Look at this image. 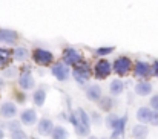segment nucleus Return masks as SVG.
<instances>
[{"mask_svg":"<svg viewBox=\"0 0 158 139\" xmlns=\"http://www.w3.org/2000/svg\"><path fill=\"white\" fill-rule=\"evenodd\" d=\"M77 125L74 127L78 136H89L91 133V118L83 109H77Z\"/></svg>","mask_w":158,"mask_h":139,"instance_id":"1","label":"nucleus"},{"mask_svg":"<svg viewBox=\"0 0 158 139\" xmlns=\"http://www.w3.org/2000/svg\"><path fill=\"white\" fill-rule=\"evenodd\" d=\"M132 70V60L126 55H120L115 58V61H112V72H115L120 78L129 75Z\"/></svg>","mask_w":158,"mask_h":139,"instance_id":"2","label":"nucleus"},{"mask_svg":"<svg viewBox=\"0 0 158 139\" xmlns=\"http://www.w3.org/2000/svg\"><path fill=\"white\" fill-rule=\"evenodd\" d=\"M71 73H72V78H74L80 86H85V84L91 80V77H92L91 67H89V64H88L86 61L81 63V64H78V66H74Z\"/></svg>","mask_w":158,"mask_h":139,"instance_id":"3","label":"nucleus"},{"mask_svg":"<svg viewBox=\"0 0 158 139\" xmlns=\"http://www.w3.org/2000/svg\"><path fill=\"white\" fill-rule=\"evenodd\" d=\"M31 57L37 66H52L54 63V54L48 49H43V47H35L32 50Z\"/></svg>","mask_w":158,"mask_h":139,"instance_id":"4","label":"nucleus"},{"mask_svg":"<svg viewBox=\"0 0 158 139\" xmlns=\"http://www.w3.org/2000/svg\"><path fill=\"white\" fill-rule=\"evenodd\" d=\"M110 73H112V63L106 58H100L94 66L92 77H95L97 80H106Z\"/></svg>","mask_w":158,"mask_h":139,"instance_id":"5","label":"nucleus"},{"mask_svg":"<svg viewBox=\"0 0 158 139\" xmlns=\"http://www.w3.org/2000/svg\"><path fill=\"white\" fill-rule=\"evenodd\" d=\"M61 60H63V63L66 64V66H78V64H81V63H85V60H83V55L77 50V49H74V47H64V50H63V55H61Z\"/></svg>","mask_w":158,"mask_h":139,"instance_id":"6","label":"nucleus"},{"mask_svg":"<svg viewBox=\"0 0 158 139\" xmlns=\"http://www.w3.org/2000/svg\"><path fill=\"white\" fill-rule=\"evenodd\" d=\"M34 86H35V81L29 72V67H23L22 72L19 73V87L22 90H32Z\"/></svg>","mask_w":158,"mask_h":139,"instance_id":"7","label":"nucleus"},{"mask_svg":"<svg viewBox=\"0 0 158 139\" xmlns=\"http://www.w3.org/2000/svg\"><path fill=\"white\" fill-rule=\"evenodd\" d=\"M51 73H52V77L55 80H58V81H68L69 80V77H71V69H69V66H66L64 63H55L51 66Z\"/></svg>","mask_w":158,"mask_h":139,"instance_id":"8","label":"nucleus"},{"mask_svg":"<svg viewBox=\"0 0 158 139\" xmlns=\"http://www.w3.org/2000/svg\"><path fill=\"white\" fill-rule=\"evenodd\" d=\"M134 75L140 80H146V78L152 77V64L148 61H135Z\"/></svg>","mask_w":158,"mask_h":139,"instance_id":"9","label":"nucleus"},{"mask_svg":"<svg viewBox=\"0 0 158 139\" xmlns=\"http://www.w3.org/2000/svg\"><path fill=\"white\" fill-rule=\"evenodd\" d=\"M19 42V34L8 28H0V43L6 46H14Z\"/></svg>","mask_w":158,"mask_h":139,"instance_id":"10","label":"nucleus"},{"mask_svg":"<svg viewBox=\"0 0 158 139\" xmlns=\"http://www.w3.org/2000/svg\"><path fill=\"white\" fill-rule=\"evenodd\" d=\"M15 115H17V105H15V102H12V101H5V102L0 105V116H2V118L12 119V118H15Z\"/></svg>","mask_w":158,"mask_h":139,"instance_id":"11","label":"nucleus"},{"mask_svg":"<svg viewBox=\"0 0 158 139\" xmlns=\"http://www.w3.org/2000/svg\"><path fill=\"white\" fill-rule=\"evenodd\" d=\"M37 121H39V118H37V112L34 109H25L20 113V122L23 125H28L29 127V125H34Z\"/></svg>","mask_w":158,"mask_h":139,"instance_id":"12","label":"nucleus"},{"mask_svg":"<svg viewBox=\"0 0 158 139\" xmlns=\"http://www.w3.org/2000/svg\"><path fill=\"white\" fill-rule=\"evenodd\" d=\"M126 124H127V115H123L118 118L115 127L112 129V136L110 139H121V136L124 135V130H126Z\"/></svg>","mask_w":158,"mask_h":139,"instance_id":"13","label":"nucleus"},{"mask_svg":"<svg viewBox=\"0 0 158 139\" xmlns=\"http://www.w3.org/2000/svg\"><path fill=\"white\" fill-rule=\"evenodd\" d=\"M37 122H39V124H37V132H39V135H42V136H49L54 129L52 121H51L49 118H42V119L37 121Z\"/></svg>","mask_w":158,"mask_h":139,"instance_id":"14","label":"nucleus"},{"mask_svg":"<svg viewBox=\"0 0 158 139\" xmlns=\"http://www.w3.org/2000/svg\"><path fill=\"white\" fill-rule=\"evenodd\" d=\"M103 96V90L98 84H91L86 87V98L92 102H98V99Z\"/></svg>","mask_w":158,"mask_h":139,"instance_id":"15","label":"nucleus"},{"mask_svg":"<svg viewBox=\"0 0 158 139\" xmlns=\"http://www.w3.org/2000/svg\"><path fill=\"white\" fill-rule=\"evenodd\" d=\"M134 90H135V93H137L138 96H148V95H151V93H152L154 87H152V84H151L149 81L141 80V81H138V83L135 84Z\"/></svg>","mask_w":158,"mask_h":139,"instance_id":"16","label":"nucleus"},{"mask_svg":"<svg viewBox=\"0 0 158 139\" xmlns=\"http://www.w3.org/2000/svg\"><path fill=\"white\" fill-rule=\"evenodd\" d=\"M11 63H12V50L0 46V69L8 67Z\"/></svg>","mask_w":158,"mask_h":139,"instance_id":"17","label":"nucleus"},{"mask_svg":"<svg viewBox=\"0 0 158 139\" xmlns=\"http://www.w3.org/2000/svg\"><path fill=\"white\" fill-rule=\"evenodd\" d=\"M45 101H46V89H45V86H42V87L34 90V93H32V102H34L35 107H42L45 104Z\"/></svg>","mask_w":158,"mask_h":139,"instance_id":"18","label":"nucleus"},{"mask_svg":"<svg viewBox=\"0 0 158 139\" xmlns=\"http://www.w3.org/2000/svg\"><path fill=\"white\" fill-rule=\"evenodd\" d=\"M149 135V129L146 124H137L132 127V138L134 139H146Z\"/></svg>","mask_w":158,"mask_h":139,"instance_id":"19","label":"nucleus"},{"mask_svg":"<svg viewBox=\"0 0 158 139\" xmlns=\"http://www.w3.org/2000/svg\"><path fill=\"white\" fill-rule=\"evenodd\" d=\"M123 92H124V83H123L120 78L112 80L110 84H109V93H110L112 96H120Z\"/></svg>","mask_w":158,"mask_h":139,"instance_id":"20","label":"nucleus"},{"mask_svg":"<svg viewBox=\"0 0 158 139\" xmlns=\"http://www.w3.org/2000/svg\"><path fill=\"white\" fill-rule=\"evenodd\" d=\"M151 115H152V109L151 107H140L137 110V119L140 124H149L151 121Z\"/></svg>","mask_w":158,"mask_h":139,"instance_id":"21","label":"nucleus"},{"mask_svg":"<svg viewBox=\"0 0 158 139\" xmlns=\"http://www.w3.org/2000/svg\"><path fill=\"white\" fill-rule=\"evenodd\" d=\"M29 58V50L26 49V47L23 46H19L15 47L14 50H12V60H15V61H26Z\"/></svg>","mask_w":158,"mask_h":139,"instance_id":"22","label":"nucleus"},{"mask_svg":"<svg viewBox=\"0 0 158 139\" xmlns=\"http://www.w3.org/2000/svg\"><path fill=\"white\" fill-rule=\"evenodd\" d=\"M49 136H51V139H68L69 138V133H68V130L63 125H54Z\"/></svg>","mask_w":158,"mask_h":139,"instance_id":"23","label":"nucleus"},{"mask_svg":"<svg viewBox=\"0 0 158 139\" xmlns=\"http://www.w3.org/2000/svg\"><path fill=\"white\" fill-rule=\"evenodd\" d=\"M114 98L112 96H102L100 99H98V105H100V109L103 110V112H110L112 110V107H114Z\"/></svg>","mask_w":158,"mask_h":139,"instance_id":"24","label":"nucleus"},{"mask_svg":"<svg viewBox=\"0 0 158 139\" xmlns=\"http://www.w3.org/2000/svg\"><path fill=\"white\" fill-rule=\"evenodd\" d=\"M118 118H120V116H118V115H115V113H112V112H110V113H107V116H106V125L112 130V129L115 127V124H117Z\"/></svg>","mask_w":158,"mask_h":139,"instance_id":"25","label":"nucleus"},{"mask_svg":"<svg viewBox=\"0 0 158 139\" xmlns=\"http://www.w3.org/2000/svg\"><path fill=\"white\" fill-rule=\"evenodd\" d=\"M114 50H115V47L114 46H103V47L95 49V55H98V57H106V55L112 54Z\"/></svg>","mask_w":158,"mask_h":139,"instance_id":"26","label":"nucleus"},{"mask_svg":"<svg viewBox=\"0 0 158 139\" xmlns=\"http://www.w3.org/2000/svg\"><path fill=\"white\" fill-rule=\"evenodd\" d=\"M15 73H17V67H14V66H11V64L3 69V77H5V78H14Z\"/></svg>","mask_w":158,"mask_h":139,"instance_id":"27","label":"nucleus"},{"mask_svg":"<svg viewBox=\"0 0 158 139\" xmlns=\"http://www.w3.org/2000/svg\"><path fill=\"white\" fill-rule=\"evenodd\" d=\"M6 129L9 130V133H11V132H15V130H20V129H22V122H20V121H15V119H11V121L6 124Z\"/></svg>","mask_w":158,"mask_h":139,"instance_id":"28","label":"nucleus"},{"mask_svg":"<svg viewBox=\"0 0 158 139\" xmlns=\"http://www.w3.org/2000/svg\"><path fill=\"white\" fill-rule=\"evenodd\" d=\"M9 138L11 139H29V136L20 129V130H15V132H11L9 133Z\"/></svg>","mask_w":158,"mask_h":139,"instance_id":"29","label":"nucleus"},{"mask_svg":"<svg viewBox=\"0 0 158 139\" xmlns=\"http://www.w3.org/2000/svg\"><path fill=\"white\" fill-rule=\"evenodd\" d=\"M149 107H151L152 110L158 112V93L151 96V99H149Z\"/></svg>","mask_w":158,"mask_h":139,"instance_id":"30","label":"nucleus"},{"mask_svg":"<svg viewBox=\"0 0 158 139\" xmlns=\"http://www.w3.org/2000/svg\"><path fill=\"white\" fill-rule=\"evenodd\" d=\"M89 118H91V124L92 122H95V124H100L102 122V118H100V113L98 112H92V115Z\"/></svg>","mask_w":158,"mask_h":139,"instance_id":"31","label":"nucleus"},{"mask_svg":"<svg viewBox=\"0 0 158 139\" xmlns=\"http://www.w3.org/2000/svg\"><path fill=\"white\" fill-rule=\"evenodd\" d=\"M149 124H152V125H158V112L152 110V115H151V121H149Z\"/></svg>","mask_w":158,"mask_h":139,"instance_id":"32","label":"nucleus"},{"mask_svg":"<svg viewBox=\"0 0 158 139\" xmlns=\"http://www.w3.org/2000/svg\"><path fill=\"white\" fill-rule=\"evenodd\" d=\"M152 77H157L158 78V60L154 61V64H152Z\"/></svg>","mask_w":158,"mask_h":139,"instance_id":"33","label":"nucleus"},{"mask_svg":"<svg viewBox=\"0 0 158 139\" xmlns=\"http://www.w3.org/2000/svg\"><path fill=\"white\" fill-rule=\"evenodd\" d=\"M15 98H17V102H22V104H23V102H25V101H26V98H25V95H22V93H15Z\"/></svg>","mask_w":158,"mask_h":139,"instance_id":"34","label":"nucleus"},{"mask_svg":"<svg viewBox=\"0 0 158 139\" xmlns=\"http://www.w3.org/2000/svg\"><path fill=\"white\" fill-rule=\"evenodd\" d=\"M3 138H5V132L0 129V139H3Z\"/></svg>","mask_w":158,"mask_h":139,"instance_id":"35","label":"nucleus"},{"mask_svg":"<svg viewBox=\"0 0 158 139\" xmlns=\"http://www.w3.org/2000/svg\"><path fill=\"white\" fill-rule=\"evenodd\" d=\"M89 139H94V138H92V136H89Z\"/></svg>","mask_w":158,"mask_h":139,"instance_id":"36","label":"nucleus"},{"mask_svg":"<svg viewBox=\"0 0 158 139\" xmlns=\"http://www.w3.org/2000/svg\"><path fill=\"white\" fill-rule=\"evenodd\" d=\"M103 139H107V138H103Z\"/></svg>","mask_w":158,"mask_h":139,"instance_id":"37","label":"nucleus"}]
</instances>
